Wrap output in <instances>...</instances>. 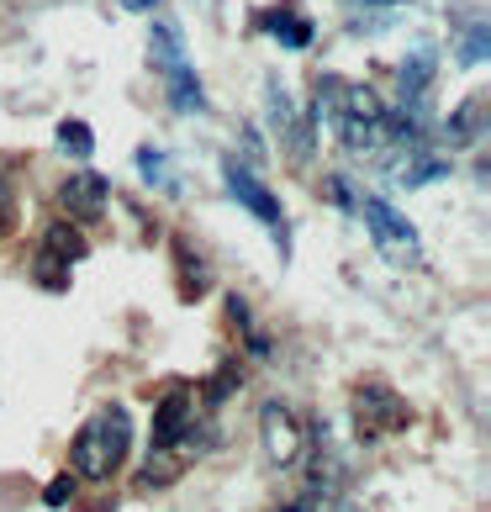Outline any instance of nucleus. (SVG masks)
<instances>
[{
	"instance_id": "f257e3e1",
	"label": "nucleus",
	"mask_w": 491,
	"mask_h": 512,
	"mask_svg": "<svg viewBox=\"0 0 491 512\" xmlns=\"http://www.w3.org/2000/svg\"><path fill=\"white\" fill-rule=\"evenodd\" d=\"M127 449H132V417H127V407H101L80 433H74V449H69L74 476L111 481L122 470Z\"/></svg>"
},
{
	"instance_id": "f03ea898",
	"label": "nucleus",
	"mask_w": 491,
	"mask_h": 512,
	"mask_svg": "<svg viewBox=\"0 0 491 512\" xmlns=\"http://www.w3.org/2000/svg\"><path fill=\"white\" fill-rule=\"evenodd\" d=\"M338 96H328V117H333V132L344 143V154H381L386 143V106L370 96L360 85H333Z\"/></svg>"
},
{
	"instance_id": "7ed1b4c3",
	"label": "nucleus",
	"mask_w": 491,
	"mask_h": 512,
	"mask_svg": "<svg viewBox=\"0 0 491 512\" xmlns=\"http://www.w3.org/2000/svg\"><path fill=\"white\" fill-rule=\"evenodd\" d=\"M360 217H365V233L375 238V249H381L391 264H418V233H412V222L396 212L391 201L365 196L360 201Z\"/></svg>"
},
{
	"instance_id": "20e7f679",
	"label": "nucleus",
	"mask_w": 491,
	"mask_h": 512,
	"mask_svg": "<svg viewBox=\"0 0 491 512\" xmlns=\"http://www.w3.org/2000/svg\"><path fill=\"white\" fill-rule=\"evenodd\" d=\"M354 423H360L365 439H386V433H396V428L412 423V412H407V402H402L391 386L365 381L360 391H354Z\"/></svg>"
},
{
	"instance_id": "39448f33",
	"label": "nucleus",
	"mask_w": 491,
	"mask_h": 512,
	"mask_svg": "<svg viewBox=\"0 0 491 512\" xmlns=\"http://www.w3.org/2000/svg\"><path fill=\"white\" fill-rule=\"evenodd\" d=\"M196 449V402L191 391H169L154 412V454H191Z\"/></svg>"
},
{
	"instance_id": "423d86ee",
	"label": "nucleus",
	"mask_w": 491,
	"mask_h": 512,
	"mask_svg": "<svg viewBox=\"0 0 491 512\" xmlns=\"http://www.w3.org/2000/svg\"><path fill=\"white\" fill-rule=\"evenodd\" d=\"M259 444H264V460L286 470V465L301 460V444H307V433H301V423H296L291 407L264 402V412H259Z\"/></svg>"
},
{
	"instance_id": "0eeeda50",
	"label": "nucleus",
	"mask_w": 491,
	"mask_h": 512,
	"mask_svg": "<svg viewBox=\"0 0 491 512\" xmlns=\"http://www.w3.org/2000/svg\"><path fill=\"white\" fill-rule=\"evenodd\" d=\"M222 180H228V191L238 196V206H249V212H254L264 227H270L280 243H286V217H280V201L264 191V185L249 175V169H243L238 159H228V164H222Z\"/></svg>"
},
{
	"instance_id": "6e6552de",
	"label": "nucleus",
	"mask_w": 491,
	"mask_h": 512,
	"mask_svg": "<svg viewBox=\"0 0 491 512\" xmlns=\"http://www.w3.org/2000/svg\"><path fill=\"white\" fill-rule=\"evenodd\" d=\"M59 201L69 206V217H80V222H96L101 212H106V180L101 175H69L64 180V191H59Z\"/></svg>"
},
{
	"instance_id": "1a4fd4ad",
	"label": "nucleus",
	"mask_w": 491,
	"mask_h": 512,
	"mask_svg": "<svg viewBox=\"0 0 491 512\" xmlns=\"http://www.w3.org/2000/svg\"><path fill=\"white\" fill-rule=\"evenodd\" d=\"M148 53H154V64L164 80H175V74H185L191 64H185V43H180V32L169 27V22H154V37H148Z\"/></svg>"
},
{
	"instance_id": "9d476101",
	"label": "nucleus",
	"mask_w": 491,
	"mask_h": 512,
	"mask_svg": "<svg viewBox=\"0 0 491 512\" xmlns=\"http://www.w3.org/2000/svg\"><path fill=\"white\" fill-rule=\"evenodd\" d=\"M481 117H486V101L481 96H470L455 117L444 122V138L455 143V148H465V143H476V132H481Z\"/></svg>"
},
{
	"instance_id": "9b49d317",
	"label": "nucleus",
	"mask_w": 491,
	"mask_h": 512,
	"mask_svg": "<svg viewBox=\"0 0 491 512\" xmlns=\"http://www.w3.org/2000/svg\"><path fill=\"white\" fill-rule=\"evenodd\" d=\"M433 69H439L433 48H418V53H412V64H402V101H423V90H428V80H433Z\"/></svg>"
},
{
	"instance_id": "f8f14e48",
	"label": "nucleus",
	"mask_w": 491,
	"mask_h": 512,
	"mask_svg": "<svg viewBox=\"0 0 491 512\" xmlns=\"http://www.w3.org/2000/svg\"><path fill=\"white\" fill-rule=\"evenodd\" d=\"M43 254H48L53 264H74V259H85V238L74 233L69 222H53V227H48V243H43Z\"/></svg>"
},
{
	"instance_id": "ddd939ff",
	"label": "nucleus",
	"mask_w": 491,
	"mask_h": 512,
	"mask_svg": "<svg viewBox=\"0 0 491 512\" xmlns=\"http://www.w3.org/2000/svg\"><path fill=\"white\" fill-rule=\"evenodd\" d=\"M433 180H444V159L412 154V159L396 164V185H407V191H418V185H433Z\"/></svg>"
},
{
	"instance_id": "4468645a",
	"label": "nucleus",
	"mask_w": 491,
	"mask_h": 512,
	"mask_svg": "<svg viewBox=\"0 0 491 512\" xmlns=\"http://www.w3.org/2000/svg\"><path fill=\"white\" fill-rule=\"evenodd\" d=\"M59 148H64L69 159H90V154H96V138H90L85 122H64L59 127Z\"/></svg>"
},
{
	"instance_id": "2eb2a0df",
	"label": "nucleus",
	"mask_w": 491,
	"mask_h": 512,
	"mask_svg": "<svg viewBox=\"0 0 491 512\" xmlns=\"http://www.w3.org/2000/svg\"><path fill=\"white\" fill-rule=\"evenodd\" d=\"M275 32H280V43H286V48H307V37H312V27L307 22H301V16H275V22H270Z\"/></svg>"
},
{
	"instance_id": "dca6fc26",
	"label": "nucleus",
	"mask_w": 491,
	"mask_h": 512,
	"mask_svg": "<svg viewBox=\"0 0 491 512\" xmlns=\"http://www.w3.org/2000/svg\"><path fill=\"white\" fill-rule=\"evenodd\" d=\"M481 59H486V27H476L460 48V64H481Z\"/></svg>"
},
{
	"instance_id": "f3484780",
	"label": "nucleus",
	"mask_w": 491,
	"mask_h": 512,
	"mask_svg": "<svg viewBox=\"0 0 491 512\" xmlns=\"http://www.w3.org/2000/svg\"><path fill=\"white\" fill-rule=\"evenodd\" d=\"M69 497H74V476H59V481L43 491V502H48V507H64Z\"/></svg>"
},
{
	"instance_id": "a211bd4d",
	"label": "nucleus",
	"mask_w": 491,
	"mask_h": 512,
	"mask_svg": "<svg viewBox=\"0 0 491 512\" xmlns=\"http://www.w3.org/2000/svg\"><path fill=\"white\" fill-rule=\"evenodd\" d=\"M159 0H122V11H154Z\"/></svg>"
},
{
	"instance_id": "6ab92c4d",
	"label": "nucleus",
	"mask_w": 491,
	"mask_h": 512,
	"mask_svg": "<svg viewBox=\"0 0 491 512\" xmlns=\"http://www.w3.org/2000/svg\"><path fill=\"white\" fill-rule=\"evenodd\" d=\"M349 6H370V11H381V6H402V0H349Z\"/></svg>"
}]
</instances>
